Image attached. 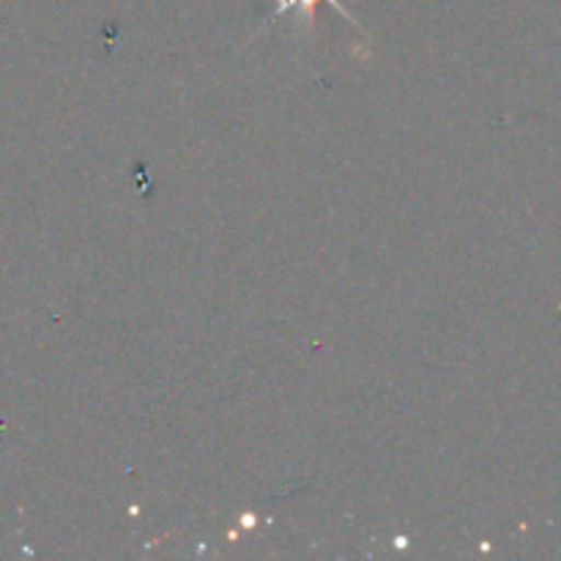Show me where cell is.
<instances>
[{"instance_id": "1", "label": "cell", "mask_w": 561, "mask_h": 561, "mask_svg": "<svg viewBox=\"0 0 561 561\" xmlns=\"http://www.w3.org/2000/svg\"><path fill=\"white\" fill-rule=\"evenodd\" d=\"M318 3H321V0H277V5H274V11H272V16H268V20H277V16L288 14L290 9H299L301 16H307V22H312ZM327 3L334 5V9L340 11V16H343V20H348L351 25H356V20H354V16H351V11L345 9V5L340 3V0H327Z\"/></svg>"}]
</instances>
